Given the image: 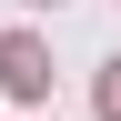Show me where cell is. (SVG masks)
I'll use <instances>...</instances> for the list:
<instances>
[{
  "label": "cell",
  "mask_w": 121,
  "mask_h": 121,
  "mask_svg": "<svg viewBox=\"0 0 121 121\" xmlns=\"http://www.w3.org/2000/svg\"><path fill=\"white\" fill-rule=\"evenodd\" d=\"M0 81L20 91V101H40V91H51V51H40L30 30H10V40H0Z\"/></svg>",
  "instance_id": "6da1fadb"
},
{
  "label": "cell",
  "mask_w": 121,
  "mask_h": 121,
  "mask_svg": "<svg viewBox=\"0 0 121 121\" xmlns=\"http://www.w3.org/2000/svg\"><path fill=\"white\" fill-rule=\"evenodd\" d=\"M101 121H121V60L101 71Z\"/></svg>",
  "instance_id": "7a4b0ae2"
}]
</instances>
